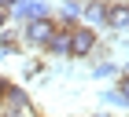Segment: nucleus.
<instances>
[{"mask_svg":"<svg viewBox=\"0 0 129 117\" xmlns=\"http://www.w3.org/2000/svg\"><path fill=\"white\" fill-rule=\"evenodd\" d=\"M22 29V48H33V51H48V44H52V37L59 33V26H55V18H33V22H26V26H19Z\"/></svg>","mask_w":129,"mask_h":117,"instance_id":"1","label":"nucleus"},{"mask_svg":"<svg viewBox=\"0 0 129 117\" xmlns=\"http://www.w3.org/2000/svg\"><path fill=\"white\" fill-rule=\"evenodd\" d=\"M96 48H100V33L81 22V26L70 33V58H89Z\"/></svg>","mask_w":129,"mask_h":117,"instance_id":"2","label":"nucleus"},{"mask_svg":"<svg viewBox=\"0 0 129 117\" xmlns=\"http://www.w3.org/2000/svg\"><path fill=\"white\" fill-rule=\"evenodd\" d=\"M107 29L114 33L129 29V0H107Z\"/></svg>","mask_w":129,"mask_h":117,"instance_id":"3","label":"nucleus"},{"mask_svg":"<svg viewBox=\"0 0 129 117\" xmlns=\"http://www.w3.org/2000/svg\"><path fill=\"white\" fill-rule=\"evenodd\" d=\"M11 18H19L22 26H26V22H33V18H48V8H44L41 0H19V8L11 11Z\"/></svg>","mask_w":129,"mask_h":117,"instance_id":"4","label":"nucleus"},{"mask_svg":"<svg viewBox=\"0 0 129 117\" xmlns=\"http://www.w3.org/2000/svg\"><path fill=\"white\" fill-rule=\"evenodd\" d=\"M0 51H4V55H19L22 51V29H4V33H0Z\"/></svg>","mask_w":129,"mask_h":117,"instance_id":"5","label":"nucleus"},{"mask_svg":"<svg viewBox=\"0 0 129 117\" xmlns=\"http://www.w3.org/2000/svg\"><path fill=\"white\" fill-rule=\"evenodd\" d=\"M48 55H55V58H70V33H55L52 37V44H48Z\"/></svg>","mask_w":129,"mask_h":117,"instance_id":"6","label":"nucleus"},{"mask_svg":"<svg viewBox=\"0 0 129 117\" xmlns=\"http://www.w3.org/2000/svg\"><path fill=\"white\" fill-rule=\"evenodd\" d=\"M114 73H118L114 62H100V66H92V77H114Z\"/></svg>","mask_w":129,"mask_h":117,"instance_id":"7","label":"nucleus"},{"mask_svg":"<svg viewBox=\"0 0 129 117\" xmlns=\"http://www.w3.org/2000/svg\"><path fill=\"white\" fill-rule=\"evenodd\" d=\"M118 95H122V106H129V70L118 77Z\"/></svg>","mask_w":129,"mask_h":117,"instance_id":"8","label":"nucleus"},{"mask_svg":"<svg viewBox=\"0 0 129 117\" xmlns=\"http://www.w3.org/2000/svg\"><path fill=\"white\" fill-rule=\"evenodd\" d=\"M41 70H44V66H41V62H26V77H37Z\"/></svg>","mask_w":129,"mask_h":117,"instance_id":"9","label":"nucleus"},{"mask_svg":"<svg viewBox=\"0 0 129 117\" xmlns=\"http://www.w3.org/2000/svg\"><path fill=\"white\" fill-rule=\"evenodd\" d=\"M15 8H19V0H0V11H8V15H11Z\"/></svg>","mask_w":129,"mask_h":117,"instance_id":"10","label":"nucleus"},{"mask_svg":"<svg viewBox=\"0 0 129 117\" xmlns=\"http://www.w3.org/2000/svg\"><path fill=\"white\" fill-rule=\"evenodd\" d=\"M8 26H11V15H8V11H0V33H4Z\"/></svg>","mask_w":129,"mask_h":117,"instance_id":"11","label":"nucleus"},{"mask_svg":"<svg viewBox=\"0 0 129 117\" xmlns=\"http://www.w3.org/2000/svg\"><path fill=\"white\" fill-rule=\"evenodd\" d=\"M85 0H63V8H81Z\"/></svg>","mask_w":129,"mask_h":117,"instance_id":"12","label":"nucleus"},{"mask_svg":"<svg viewBox=\"0 0 129 117\" xmlns=\"http://www.w3.org/2000/svg\"><path fill=\"white\" fill-rule=\"evenodd\" d=\"M4 88H8V80H4V77H0V99H4Z\"/></svg>","mask_w":129,"mask_h":117,"instance_id":"13","label":"nucleus"},{"mask_svg":"<svg viewBox=\"0 0 129 117\" xmlns=\"http://www.w3.org/2000/svg\"><path fill=\"white\" fill-rule=\"evenodd\" d=\"M92 117H111V114H92Z\"/></svg>","mask_w":129,"mask_h":117,"instance_id":"14","label":"nucleus"}]
</instances>
